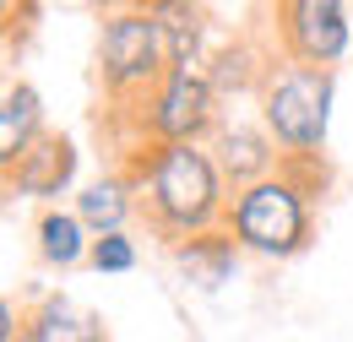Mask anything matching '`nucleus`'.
I'll use <instances>...</instances> for the list:
<instances>
[{"instance_id":"obj_9","label":"nucleus","mask_w":353,"mask_h":342,"mask_svg":"<svg viewBox=\"0 0 353 342\" xmlns=\"http://www.w3.org/2000/svg\"><path fill=\"white\" fill-rule=\"evenodd\" d=\"M22 342H109L103 321L65 294H49L22 315Z\"/></svg>"},{"instance_id":"obj_2","label":"nucleus","mask_w":353,"mask_h":342,"mask_svg":"<svg viewBox=\"0 0 353 342\" xmlns=\"http://www.w3.org/2000/svg\"><path fill=\"white\" fill-rule=\"evenodd\" d=\"M310 190H315V163H283L277 174L234 190L223 228L250 256L288 261L310 239Z\"/></svg>"},{"instance_id":"obj_17","label":"nucleus","mask_w":353,"mask_h":342,"mask_svg":"<svg viewBox=\"0 0 353 342\" xmlns=\"http://www.w3.org/2000/svg\"><path fill=\"white\" fill-rule=\"evenodd\" d=\"M0 342H22V315L11 299H0Z\"/></svg>"},{"instance_id":"obj_10","label":"nucleus","mask_w":353,"mask_h":342,"mask_svg":"<svg viewBox=\"0 0 353 342\" xmlns=\"http://www.w3.org/2000/svg\"><path fill=\"white\" fill-rule=\"evenodd\" d=\"M169 250H174L179 277H185L190 288H201V294H218L223 283L234 277V261H239V245H234L228 228L201 234V239H185V245H169Z\"/></svg>"},{"instance_id":"obj_6","label":"nucleus","mask_w":353,"mask_h":342,"mask_svg":"<svg viewBox=\"0 0 353 342\" xmlns=\"http://www.w3.org/2000/svg\"><path fill=\"white\" fill-rule=\"evenodd\" d=\"M277 39H283V54L294 66L332 71L348 54V39H353L348 6L343 0H283L277 6Z\"/></svg>"},{"instance_id":"obj_3","label":"nucleus","mask_w":353,"mask_h":342,"mask_svg":"<svg viewBox=\"0 0 353 342\" xmlns=\"http://www.w3.org/2000/svg\"><path fill=\"white\" fill-rule=\"evenodd\" d=\"M332 98H337L332 71H310L294 60L272 66V77L261 87V130L283 152V163H315L321 158V141L332 125Z\"/></svg>"},{"instance_id":"obj_8","label":"nucleus","mask_w":353,"mask_h":342,"mask_svg":"<svg viewBox=\"0 0 353 342\" xmlns=\"http://www.w3.org/2000/svg\"><path fill=\"white\" fill-rule=\"evenodd\" d=\"M212 158H218L228 190H245V185H256V179L283 169V152H277L272 136L256 130V125H223L218 136H212Z\"/></svg>"},{"instance_id":"obj_5","label":"nucleus","mask_w":353,"mask_h":342,"mask_svg":"<svg viewBox=\"0 0 353 342\" xmlns=\"http://www.w3.org/2000/svg\"><path fill=\"white\" fill-rule=\"evenodd\" d=\"M152 147H201V136L218 130V87L201 66H169V77L141 98L136 114Z\"/></svg>"},{"instance_id":"obj_1","label":"nucleus","mask_w":353,"mask_h":342,"mask_svg":"<svg viewBox=\"0 0 353 342\" xmlns=\"http://www.w3.org/2000/svg\"><path fill=\"white\" fill-rule=\"evenodd\" d=\"M131 185L141 196V212L158 239L185 245L201 234H218L228 223V179H223L212 147H141L131 169Z\"/></svg>"},{"instance_id":"obj_12","label":"nucleus","mask_w":353,"mask_h":342,"mask_svg":"<svg viewBox=\"0 0 353 342\" xmlns=\"http://www.w3.org/2000/svg\"><path fill=\"white\" fill-rule=\"evenodd\" d=\"M39 136H44V98L22 82V87H11V92L0 98V179L22 163V152H28Z\"/></svg>"},{"instance_id":"obj_4","label":"nucleus","mask_w":353,"mask_h":342,"mask_svg":"<svg viewBox=\"0 0 353 342\" xmlns=\"http://www.w3.org/2000/svg\"><path fill=\"white\" fill-rule=\"evenodd\" d=\"M169 43H163V22L152 6H120L103 17L98 28V71H103V87L109 98L131 103V98H147L152 87L169 77Z\"/></svg>"},{"instance_id":"obj_14","label":"nucleus","mask_w":353,"mask_h":342,"mask_svg":"<svg viewBox=\"0 0 353 342\" xmlns=\"http://www.w3.org/2000/svg\"><path fill=\"white\" fill-rule=\"evenodd\" d=\"M158 22H163V43H169V60L174 66H196V43H201V11L196 6H179V0H158L152 6Z\"/></svg>"},{"instance_id":"obj_18","label":"nucleus","mask_w":353,"mask_h":342,"mask_svg":"<svg viewBox=\"0 0 353 342\" xmlns=\"http://www.w3.org/2000/svg\"><path fill=\"white\" fill-rule=\"evenodd\" d=\"M6 17H11V6H6V0H0V22H6Z\"/></svg>"},{"instance_id":"obj_7","label":"nucleus","mask_w":353,"mask_h":342,"mask_svg":"<svg viewBox=\"0 0 353 342\" xmlns=\"http://www.w3.org/2000/svg\"><path fill=\"white\" fill-rule=\"evenodd\" d=\"M71 179H77V141H71V136H54V130H44V136L22 152V163L6 174V185H11L17 196H33V201L65 196Z\"/></svg>"},{"instance_id":"obj_13","label":"nucleus","mask_w":353,"mask_h":342,"mask_svg":"<svg viewBox=\"0 0 353 342\" xmlns=\"http://www.w3.org/2000/svg\"><path fill=\"white\" fill-rule=\"evenodd\" d=\"M39 256H44L49 266H77V261H88L92 256L88 223L77 212H65V207H44V217H39Z\"/></svg>"},{"instance_id":"obj_15","label":"nucleus","mask_w":353,"mask_h":342,"mask_svg":"<svg viewBox=\"0 0 353 342\" xmlns=\"http://www.w3.org/2000/svg\"><path fill=\"white\" fill-rule=\"evenodd\" d=\"M212 77V87L218 92H239V87H266V77H272V66H261V54L250 49V43H234V49H223L218 54V66L207 71Z\"/></svg>"},{"instance_id":"obj_11","label":"nucleus","mask_w":353,"mask_h":342,"mask_svg":"<svg viewBox=\"0 0 353 342\" xmlns=\"http://www.w3.org/2000/svg\"><path fill=\"white\" fill-rule=\"evenodd\" d=\"M136 207H141V201H136L131 174H103V179H92L88 190L77 196V207H71V212L88 223L92 239H103V234H125V223H131Z\"/></svg>"},{"instance_id":"obj_16","label":"nucleus","mask_w":353,"mask_h":342,"mask_svg":"<svg viewBox=\"0 0 353 342\" xmlns=\"http://www.w3.org/2000/svg\"><path fill=\"white\" fill-rule=\"evenodd\" d=\"M92 266L98 272H109V277H120V272H131L136 266V239L131 234H103V239H92Z\"/></svg>"}]
</instances>
